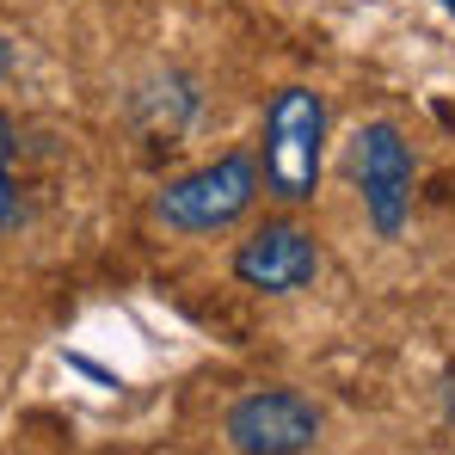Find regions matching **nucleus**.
I'll return each instance as SVG.
<instances>
[{"instance_id":"obj_3","label":"nucleus","mask_w":455,"mask_h":455,"mask_svg":"<svg viewBox=\"0 0 455 455\" xmlns=\"http://www.w3.org/2000/svg\"><path fill=\"white\" fill-rule=\"evenodd\" d=\"M320 437V412L296 387H252L228 406V443L240 455H302Z\"/></svg>"},{"instance_id":"obj_5","label":"nucleus","mask_w":455,"mask_h":455,"mask_svg":"<svg viewBox=\"0 0 455 455\" xmlns=\"http://www.w3.org/2000/svg\"><path fill=\"white\" fill-rule=\"evenodd\" d=\"M314 271H320V246H314V234L296 228V222L252 228V234L240 240V252H234V277H240L246 290H265V296L302 290Z\"/></svg>"},{"instance_id":"obj_2","label":"nucleus","mask_w":455,"mask_h":455,"mask_svg":"<svg viewBox=\"0 0 455 455\" xmlns=\"http://www.w3.org/2000/svg\"><path fill=\"white\" fill-rule=\"evenodd\" d=\"M259 197V160L252 154H222L185 179H172L160 197H154V216L179 234H216V228L240 222Z\"/></svg>"},{"instance_id":"obj_1","label":"nucleus","mask_w":455,"mask_h":455,"mask_svg":"<svg viewBox=\"0 0 455 455\" xmlns=\"http://www.w3.org/2000/svg\"><path fill=\"white\" fill-rule=\"evenodd\" d=\"M320 148H326V105L314 86H283L265 105L259 136V172L277 204H307L320 185Z\"/></svg>"},{"instance_id":"obj_8","label":"nucleus","mask_w":455,"mask_h":455,"mask_svg":"<svg viewBox=\"0 0 455 455\" xmlns=\"http://www.w3.org/2000/svg\"><path fill=\"white\" fill-rule=\"evenodd\" d=\"M6 62H12V56H6V44H0V75H6Z\"/></svg>"},{"instance_id":"obj_7","label":"nucleus","mask_w":455,"mask_h":455,"mask_svg":"<svg viewBox=\"0 0 455 455\" xmlns=\"http://www.w3.org/2000/svg\"><path fill=\"white\" fill-rule=\"evenodd\" d=\"M6 154H12V117L0 111V160H6Z\"/></svg>"},{"instance_id":"obj_9","label":"nucleus","mask_w":455,"mask_h":455,"mask_svg":"<svg viewBox=\"0 0 455 455\" xmlns=\"http://www.w3.org/2000/svg\"><path fill=\"white\" fill-rule=\"evenodd\" d=\"M437 6H443V12H455V0H437Z\"/></svg>"},{"instance_id":"obj_6","label":"nucleus","mask_w":455,"mask_h":455,"mask_svg":"<svg viewBox=\"0 0 455 455\" xmlns=\"http://www.w3.org/2000/svg\"><path fill=\"white\" fill-rule=\"evenodd\" d=\"M12 222V179H6V166H0V228Z\"/></svg>"},{"instance_id":"obj_4","label":"nucleus","mask_w":455,"mask_h":455,"mask_svg":"<svg viewBox=\"0 0 455 455\" xmlns=\"http://www.w3.org/2000/svg\"><path fill=\"white\" fill-rule=\"evenodd\" d=\"M357 185H363V210L376 222L381 240H394L412 210V148L394 124H363L357 130Z\"/></svg>"}]
</instances>
